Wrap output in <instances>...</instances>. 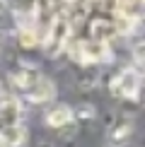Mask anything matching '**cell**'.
<instances>
[{
	"label": "cell",
	"mask_w": 145,
	"mask_h": 147,
	"mask_svg": "<svg viewBox=\"0 0 145 147\" xmlns=\"http://www.w3.org/2000/svg\"><path fill=\"white\" fill-rule=\"evenodd\" d=\"M133 65H136L133 70H136L138 75L145 72V41H140V44L133 46Z\"/></svg>",
	"instance_id": "30bf717a"
},
{
	"label": "cell",
	"mask_w": 145,
	"mask_h": 147,
	"mask_svg": "<svg viewBox=\"0 0 145 147\" xmlns=\"http://www.w3.org/2000/svg\"><path fill=\"white\" fill-rule=\"evenodd\" d=\"M131 135H133V123L131 121H121V123H116L109 130V145L121 147V145H126L131 140Z\"/></svg>",
	"instance_id": "52a82bcc"
},
{
	"label": "cell",
	"mask_w": 145,
	"mask_h": 147,
	"mask_svg": "<svg viewBox=\"0 0 145 147\" xmlns=\"http://www.w3.org/2000/svg\"><path fill=\"white\" fill-rule=\"evenodd\" d=\"M109 34H114V27L109 22H104V20H94L92 22V36H94V41H104V44H106V36Z\"/></svg>",
	"instance_id": "9c48e42d"
},
{
	"label": "cell",
	"mask_w": 145,
	"mask_h": 147,
	"mask_svg": "<svg viewBox=\"0 0 145 147\" xmlns=\"http://www.w3.org/2000/svg\"><path fill=\"white\" fill-rule=\"evenodd\" d=\"M20 101L15 99V96H0V128L3 125H15L20 123Z\"/></svg>",
	"instance_id": "277c9868"
},
{
	"label": "cell",
	"mask_w": 145,
	"mask_h": 147,
	"mask_svg": "<svg viewBox=\"0 0 145 147\" xmlns=\"http://www.w3.org/2000/svg\"><path fill=\"white\" fill-rule=\"evenodd\" d=\"M72 109L65 106V104H56V106H51L46 111V125L51 128H68L72 123Z\"/></svg>",
	"instance_id": "5b68a950"
},
{
	"label": "cell",
	"mask_w": 145,
	"mask_h": 147,
	"mask_svg": "<svg viewBox=\"0 0 145 147\" xmlns=\"http://www.w3.org/2000/svg\"><path fill=\"white\" fill-rule=\"evenodd\" d=\"M20 41H22V46H34V41H36V36H34V29H22L20 32Z\"/></svg>",
	"instance_id": "7c38bea8"
},
{
	"label": "cell",
	"mask_w": 145,
	"mask_h": 147,
	"mask_svg": "<svg viewBox=\"0 0 145 147\" xmlns=\"http://www.w3.org/2000/svg\"><path fill=\"white\" fill-rule=\"evenodd\" d=\"M41 75L36 72L34 68H20V70H15L12 72V84H15L17 89H22V92H27L32 84L39 80Z\"/></svg>",
	"instance_id": "ba28073f"
},
{
	"label": "cell",
	"mask_w": 145,
	"mask_h": 147,
	"mask_svg": "<svg viewBox=\"0 0 145 147\" xmlns=\"http://www.w3.org/2000/svg\"><path fill=\"white\" fill-rule=\"evenodd\" d=\"M24 142V128L20 123L0 128V147H20Z\"/></svg>",
	"instance_id": "8992f818"
},
{
	"label": "cell",
	"mask_w": 145,
	"mask_h": 147,
	"mask_svg": "<svg viewBox=\"0 0 145 147\" xmlns=\"http://www.w3.org/2000/svg\"><path fill=\"white\" fill-rule=\"evenodd\" d=\"M94 116H97V109L92 104H80L77 109H72V118H77V121H92Z\"/></svg>",
	"instance_id": "8fae6325"
},
{
	"label": "cell",
	"mask_w": 145,
	"mask_h": 147,
	"mask_svg": "<svg viewBox=\"0 0 145 147\" xmlns=\"http://www.w3.org/2000/svg\"><path fill=\"white\" fill-rule=\"evenodd\" d=\"M5 10V0H0V12H3Z\"/></svg>",
	"instance_id": "4fadbf2b"
},
{
	"label": "cell",
	"mask_w": 145,
	"mask_h": 147,
	"mask_svg": "<svg viewBox=\"0 0 145 147\" xmlns=\"http://www.w3.org/2000/svg\"><path fill=\"white\" fill-rule=\"evenodd\" d=\"M0 96H3V82H0Z\"/></svg>",
	"instance_id": "5bb4252c"
},
{
	"label": "cell",
	"mask_w": 145,
	"mask_h": 147,
	"mask_svg": "<svg viewBox=\"0 0 145 147\" xmlns=\"http://www.w3.org/2000/svg\"><path fill=\"white\" fill-rule=\"evenodd\" d=\"M56 96V82L48 77H39L32 87L27 89V99L32 104H46Z\"/></svg>",
	"instance_id": "3957f363"
},
{
	"label": "cell",
	"mask_w": 145,
	"mask_h": 147,
	"mask_svg": "<svg viewBox=\"0 0 145 147\" xmlns=\"http://www.w3.org/2000/svg\"><path fill=\"white\" fill-rule=\"evenodd\" d=\"M111 92L121 99H136L138 92H140V75L133 68L121 70L116 77L111 80Z\"/></svg>",
	"instance_id": "7a4b0ae2"
},
{
	"label": "cell",
	"mask_w": 145,
	"mask_h": 147,
	"mask_svg": "<svg viewBox=\"0 0 145 147\" xmlns=\"http://www.w3.org/2000/svg\"><path fill=\"white\" fill-rule=\"evenodd\" d=\"M68 34H70L68 20H65V17H56V20L51 22V29H48L46 36H44V51H46L48 58L58 56V53L65 48V44H68Z\"/></svg>",
	"instance_id": "6da1fadb"
}]
</instances>
